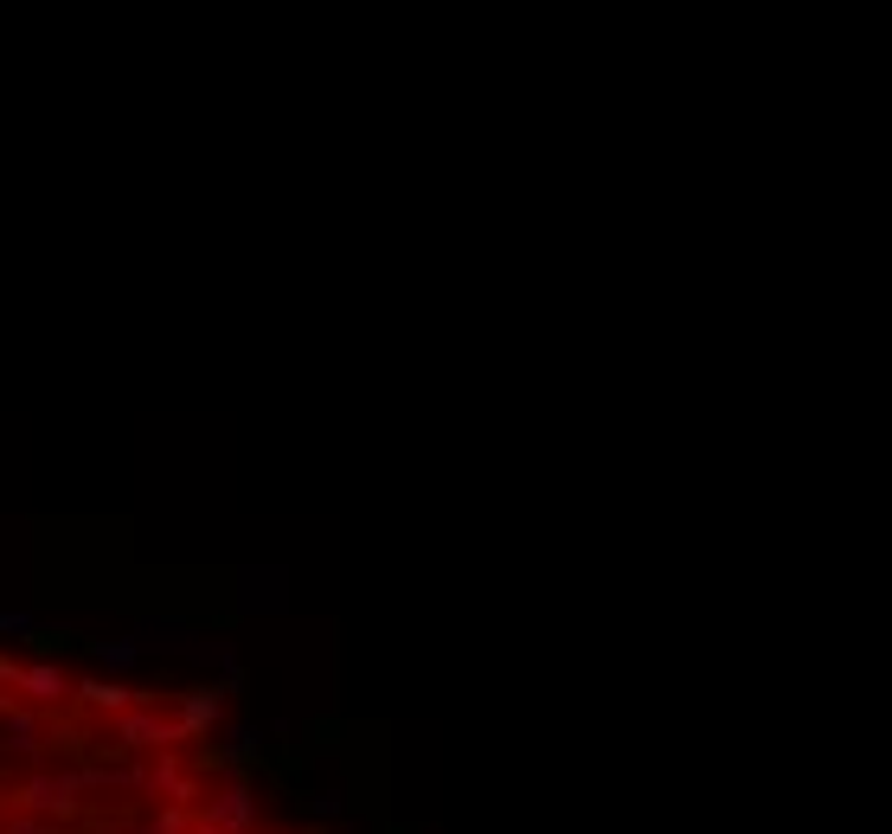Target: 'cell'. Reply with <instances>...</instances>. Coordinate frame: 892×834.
Segmentation results:
<instances>
[{"instance_id":"cell-1","label":"cell","mask_w":892,"mask_h":834,"mask_svg":"<svg viewBox=\"0 0 892 834\" xmlns=\"http://www.w3.org/2000/svg\"><path fill=\"white\" fill-rule=\"evenodd\" d=\"M78 789H91V771H39L13 789V802L33 809V815H64L78 802Z\"/></svg>"},{"instance_id":"cell-2","label":"cell","mask_w":892,"mask_h":834,"mask_svg":"<svg viewBox=\"0 0 892 834\" xmlns=\"http://www.w3.org/2000/svg\"><path fill=\"white\" fill-rule=\"evenodd\" d=\"M20 693H33L39 706H51V700H64V693H78V688L64 681L58 661H33V668H20Z\"/></svg>"},{"instance_id":"cell-3","label":"cell","mask_w":892,"mask_h":834,"mask_svg":"<svg viewBox=\"0 0 892 834\" xmlns=\"http://www.w3.org/2000/svg\"><path fill=\"white\" fill-rule=\"evenodd\" d=\"M154 738L174 744L180 726H167V719H154V713H129V719H122V744H129V751H142V744H154Z\"/></svg>"},{"instance_id":"cell-4","label":"cell","mask_w":892,"mask_h":834,"mask_svg":"<svg viewBox=\"0 0 892 834\" xmlns=\"http://www.w3.org/2000/svg\"><path fill=\"white\" fill-rule=\"evenodd\" d=\"M250 815H257V802H250V789H225L219 802H212V822L225 834H238V829H250Z\"/></svg>"},{"instance_id":"cell-5","label":"cell","mask_w":892,"mask_h":834,"mask_svg":"<svg viewBox=\"0 0 892 834\" xmlns=\"http://www.w3.org/2000/svg\"><path fill=\"white\" fill-rule=\"evenodd\" d=\"M219 700H225V688H199V693H187V706H180V732H206V726L219 719Z\"/></svg>"},{"instance_id":"cell-6","label":"cell","mask_w":892,"mask_h":834,"mask_svg":"<svg viewBox=\"0 0 892 834\" xmlns=\"http://www.w3.org/2000/svg\"><path fill=\"white\" fill-rule=\"evenodd\" d=\"M7 751H20V757H33V751H39V719H33V713H20V706L7 713Z\"/></svg>"},{"instance_id":"cell-7","label":"cell","mask_w":892,"mask_h":834,"mask_svg":"<svg viewBox=\"0 0 892 834\" xmlns=\"http://www.w3.org/2000/svg\"><path fill=\"white\" fill-rule=\"evenodd\" d=\"M84 700H91V706H103V713H122V706H129V700H136V693L122 688V681H84Z\"/></svg>"},{"instance_id":"cell-8","label":"cell","mask_w":892,"mask_h":834,"mask_svg":"<svg viewBox=\"0 0 892 834\" xmlns=\"http://www.w3.org/2000/svg\"><path fill=\"white\" fill-rule=\"evenodd\" d=\"M136 655H142V642H97V661L109 674H122V668H136Z\"/></svg>"},{"instance_id":"cell-9","label":"cell","mask_w":892,"mask_h":834,"mask_svg":"<svg viewBox=\"0 0 892 834\" xmlns=\"http://www.w3.org/2000/svg\"><path fill=\"white\" fill-rule=\"evenodd\" d=\"M0 636H33V616L26 610H0Z\"/></svg>"},{"instance_id":"cell-10","label":"cell","mask_w":892,"mask_h":834,"mask_svg":"<svg viewBox=\"0 0 892 834\" xmlns=\"http://www.w3.org/2000/svg\"><path fill=\"white\" fill-rule=\"evenodd\" d=\"M7 834H58L51 822H7Z\"/></svg>"}]
</instances>
